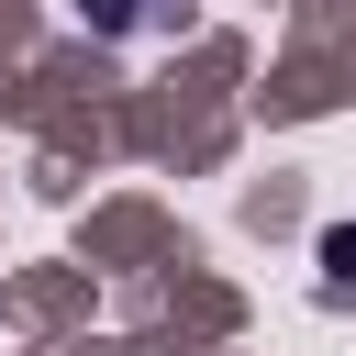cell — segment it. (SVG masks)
<instances>
[{
	"label": "cell",
	"instance_id": "obj_2",
	"mask_svg": "<svg viewBox=\"0 0 356 356\" xmlns=\"http://www.w3.org/2000/svg\"><path fill=\"white\" fill-rule=\"evenodd\" d=\"M122 22H134V0H100V33H122Z\"/></svg>",
	"mask_w": 356,
	"mask_h": 356
},
{
	"label": "cell",
	"instance_id": "obj_1",
	"mask_svg": "<svg viewBox=\"0 0 356 356\" xmlns=\"http://www.w3.org/2000/svg\"><path fill=\"white\" fill-rule=\"evenodd\" d=\"M323 267H334V278H356V222H334V234H323Z\"/></svg>",
	"mask_w": 356,
	"mask_h": 356
}]
</instances>
